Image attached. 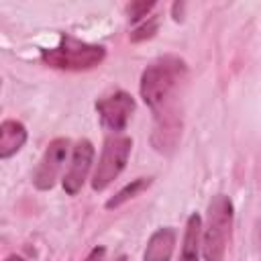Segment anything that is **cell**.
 Wrapping results in <instances>:
<instances>
[{
  "label": "cell",
  "instance_id": "6da1fadb",
  "mask_svg": "<svg viewBox=\"0 0 261 261\" xmlns=\"http://www.w3.org/2000/svg\"><path fill=\"white\" fill-rule=\"evenodd\" d=\"M186 71L188 67L181 57L163 55L151 61L141 73L139 92L143 102L155 114L153 145L157 147V151L173 149L177 143L179 120L175 118L171 104H173V98L177 96L181 82L186 80Z\"/></svg>",
  "mask_w": 261,
  "mask_h": 261
},
{
  "label": "cell",
  "instance_id": "7a4b0ae2",
  "mask_svg": "<svg viewBox=\"0 0 261 261\" xmlns=\"http://www.w3.org/2000/svg\"><path fill=\"white\" fill-rule=\"evenodd\" d=\"M232 202L224 194H216L208 204L206 224L200 234V251L204 261H222L232 228Z\"/></svg>",
  "mask_w": 261,
  "mask_h": 261
},
{
  "label": "cell",
  "instance_id": "3957f363",
  "mask_svg": "<svg viewBox=\"0 0 261 261\" xmlns=\"http://www.w3.org/2000/svg\"><path fill=\"white\" fill-rule=\"evenodd\" d=\"M106 57V49L102 45H92L77 41L73 37H61V41L51 47L43 49L41 59L45 65L53 69H67V71H82L100 65Z\"/></svg>",
  "mask_w": 261,
  "mask_h": 261
},
{
  "label": "cell",
  "instance_id": "277c9868",
  "mask_svg": "<svg viewBox=\"0 0 261 261\" xmlns=\"http://www.w3.org/2000/svg\"><path fill=\"white\" fill-rule=\"evenodd\" d=\"M130 147H133V141L124 135H114V137L106 139L102 153H100V159L96 163L94 175H92V190L94 192L106 190L118 177V173L124 169V165L128 161Z\"/></svg>",
  "mask_w": 261,
  "mask_h": 261
},
{
  "label": "cell",
  "instance_id": "5b68a950",
  "mask_svg": "<svg viewBox=\"0 0 261 261\" xmlns=\"http://www.w3.org/2000/svg\"><path fill=\"white\" fill-rule=\"evenodd\" d=\"M96 110H98L102 124L108 130L120 133L124 130L128 118L135 112V98L122 90H114L96 102Z\"/></svg>",
  "mask_w": 261,
  "mask_h": 261
},
{
  "label": "cell",
  "instance_id": "8992f818",
  "mask_svg": "<svg viewBox=\"0 0 261 261\" xmlns=\"http://www.w3.org/2000/svg\"><path fill=\"white\" fill-rule=\"evenodd\" d=\"M67 151H69V141L63 137L53 139L47 145V149H45V153H43V157H41V161L33 173V184L37 190H51L55 186V181L63 169Z\"/></svg>",
  "mask_w": 261,
  "mask_h": 261
},
{
  "label": "cell",
  "instance_id": "52a82bcc",
  "mask_svg": "<svg viewBox=\"0 0 261 261\" xmlns=\"http://www.w3.org/2000/svg\"><path fill=\"white\" fill-rule=\"evenodd\" d=\"M92 161H94V147L88 139H82L75 143L73 147V153H71V163L63 175V190L69 194V196H75L88 173H90V167H92Z\"/></svg>",
  "mask_w": 261,
  "mask_h": 261
},
{
  "label": "cell",
  "instance_id": "ba28073f",
  "mask_svg": "<svg viewBox=\"0 0 261 261\" xmlns=\"http://www.w3.org/2000/svg\"><path fill=\"white\" fill-rule=\"evenodd\" d=\"M175 239H177V234L173 228H169V226L157 228L147 243L143 261H169L173 255V249H175Z\"/></svg>",
  "mask_w": 261,
  "mask_h": 261
},
{
  "label": "cell",
  "instance_id": "9c48e42d",
  "mask_svg": "<svg viewBox=\"0 0 261 261\" xmlns=\"http://www.w3.org/2000/svg\"><path fill=\"white\" fill-rule=\"evenodd\" d=\"M27 141V128L18 120H4L0 124V159L12 157Z\"/></svg>",
  "mask_w": 261,
  "mask_h": 261
},
{
  "label": "cell",
  "instance_id": "30bf717a",
  "mask_svg": "<svg viewBox=\"0 0 261 261\" xmlns=\"http://www.w3.org/2000/svg\"><path fill=\"white\" fill-rule=\"evenodd\" d=\"M200 234H202V218L194 212V214H190V218L186 222L179 261H200V255H202V251H200Z\"/></svg>",
  "mask_w": 261,
  "mask_h": 261
},
{
  "label": "cell",
  "instance_id": "8fae6325",
  "mask_svg": "<svg viewBox=\"0 0 261 261\" xmlns=\"http://www.w3.org/2000/svg\"><path fill=\"white\" fill-rule=\"evenodd\" d=\"M149 184H151V179H149V177H137V179H133L130 184H126L120 192H116V194L106 202V208H118V206H122L126 200L135 198L141 190L149 188Z\"/></svg>",
  "mask_w": 261,
  "mask_h": 261
},
{
  "label": "cell",
  "instance_id": "7c38bea8",
  "mask_svg": "<svg viewBox=\"0 0 261 261\" xmlns=\"http://www.w3.org/2000/svg\"><path fill=\"white\" fill-rule=\"evenodd\" d=\"M157 27H159V22H157V16H149V18H145L133 33H130V41H135V43H139V41H145V39H149V37H153L155 35V31H157Z\"/></svg>",
  "mask_w": 261,
  "mask_h": 261
},
{
  "label": "cell",
  "instance_id": "4fadbf2b",
  "mask_svg": "<svg viewBox=\"0 0 261 261\" xmlns=\"http://www.w3.org/2000/svg\"><path fill=\"white\" fill-rule=\"evenodd\" d=\"M155 8V2H130L126 6V12H128V18L133 22H139V20H145L149 18L147 14Z\"/></svg>",
  "mask_w": 261,
  "mask_h": 261
},
{
  "label": "cell",
  "instance_id": "5bb4252c",
  "mask_svg": "<svg viewBox=\"0 0 261 261\" xmlns=\"http://www.w3.org/2000/svg\"><path fill=\"white\" fill-rule=\"evenodd\" d=\"M104 255H106V249H104V247H94V249L90 251V255L86 257V261H102Z\"/></svg>",
  "mask_w": 261,
  "mask_h": 261
},
{
  "label": "cell",
  "instance_id": "9a60e30c",
  "mask_svg": "<svg viewBox=\"0 0 261 261\" xmlns=\"http://www.w3.org/2000/svg\"><path fill=\"white\" fill-rule=\"evenodd\" d=\"M6 261H24V259H22V257H18V255H10Z\"/></svg>",
  "mask_w": 261,
  "mask_h": 261
},
{
  "label": "cell",
  "instance_id": "2e32d148",
  "mask_svg": "<svg viewBox=\"0 0 261 261\" xmlns=\"http://www.w3.org/2000/svg\"><path fill=\"white\" fill-rule=\"evenodd\" d=\"M116 261H126V257H124V255H120V257H118Z\"/></svg>",
  "mask_w": 261,
  "mask_h": 261
}]
</instances>
